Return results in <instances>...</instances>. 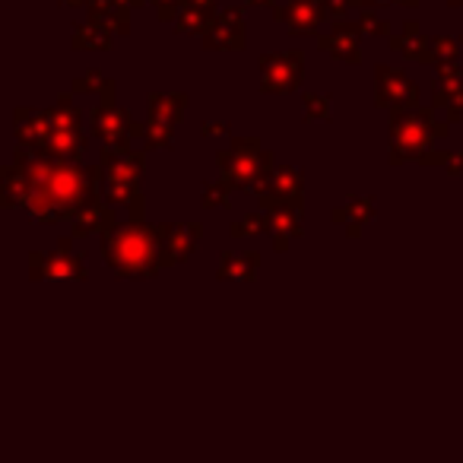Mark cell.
Wrapping results in <instances>:
<instances>
[{
	"label": "cell",
	"instance_id": "52a82bcc",
	"mask_svg": "<svg viewBox=\"0 0 463 463\" xmlns=\"http://www.w3.org/2000/svg\"><path fill=\"white\" fill-rule=\"evenodd\" d=\"M73 45L77 48H109V33L99 23H86L77 35H73Z\"/></svg>",
	"mask_w": 463,
	"mask_h": 463
},
{
	"label": "cell",
	"instance_id": "277c9868",
	"mask_svg": "<svg viewBox=\"0 0 463 463\" xmlns=\"http://www.w3.org/2000/svg\"><path fill=\"white\" fill-rule=\"evenodd\" d=\"M267 71V86L270 90H289L298 80V54H283V58H267L264 61Z\"/></svg>",
	"mask_w": 463,
	"mask_h": 463
},
{
	"label": "cell",
	"instance_id": "30bf717a",
	"mask_svg": "<svg viewBox=\"0 0 463 463\" xmlns=\"http://www.w3.org/2000/svg\"><path fill=\"white\" fill-rule=\"evenodd\" d=\"M83 4H90V0H61V7H83Z\"/></svg>",
	"mask_w": 463,
	"mask_h": 463
},
{
	"label": "cell",
	"instance_id": "8992f818",
	"mask_svg": "<svg viewBox=\"0 0 463 463\" xmlns=\"http://www.w3.org/2000/svg\"><path fill=\"white\" fill-rule=\"evenodd\" d=\"M393 48H400V52H410L412 58H419V61H429L431 58V52H422V48H431V42L419 39L416 23H410V26H406L403 39H393Z\"/></svg>",
	"mask_w": 463,
	"mask_h": 463
},
{
	"label": "cell",
	"instance_id": "8fae6325",
	"mask_svg": "<svg viewBox=\"0 0 463 463\" xmlns=\"http://www.w3.org/2000/svg\"><path fill=\"white\" fill-rule=\"evenodd\" d=\"M124 4H130V7H143L146 0H124Z\"/></svg>",
	"mask_w": 463,
	"mask_h": 463
},
{
	"label": "cell",
	"instance_id": "9a60e30c",
	"mask_svg": "<svg viewBox=\"0 0 463 463\" xmlns=\"http://www.w3.org/2000/svg\"><path fill=\"white\" fill-rule=\"evenodd\" d=\"M374 4H393V0H374Z\"/></svg>",
	"mask_w": 463,
	"mask_h": 463
},
{
	"label": "cell",
	"instance_id": "5bb4252c",
	"mask_svg": "<svg viewBox=\"0 0 463 463\" xmlns=\"http://www.w3.org/2000/svg\"><path fill=\"white\" fill-rule=\"evenodd\" d=\"M450 7H463V0H448Z\"/></svg>",
	"mask_w": 463,
	"mask_h": 463
},
{
	"label": "cell",
	"instance_id": "6da1fadb",
	"mask_svg": "<svg viewBox=\"0 0 463 463\" xmlns=\"http://www.w3.org/2000/svg\"><path fill=\"white\" fill-rule=\"evenodd\" d=\"M203 42L210 48H241L245 45V23L241 10H222L210 26L203 29Z\"/></svg>",
	"mask_w": 463,
	"mask_h": 463
},
{
	"label": "cell",
	"instance_id": "ba28073f",
	"mask_svg": "<svg viewBox=\"0 0 463 463\" xmlns=\"http://www.w3.org/2000/svg\"><path fill=\"white\" fill-rule=\"evenodd\" d=\"M359 29H362V33H372V35H387V23L378 20V16H374L372 10H365V14H362Z\"/></svg>",
	"mask_w": 463,
	"mask_h": 463
},
{
	"label": "cell",
	"instance_id": "7c38bea8",
	"mask_svg": "<svg viewBox=\"0 0 463 463\" xmlns=\"http://www.w3.org/2000/svg\"><path fill=\"white\" fill-rule=\"evenodd\" d=\"M400 4H403V7H419V0H400Z\"/></svg>",
	"mask_w": 463,
	"mask_h": 463
},
{
	"label": "cell",
	"instance_id": "5b68a950",
	"mask_svg": "<svg viewBox=\"0 0 463 463\" xmlns=\"http://www.w3.org/2000/svg\"><path fill=\"white\" fill-rule=\"evenodd\" d=\"M359 29V26H355ZM353 26H336L334 35H327V39H321V48H327V52H334L336 58L343 61H359V35H355Z\"/></svg>",
	"mask_w": 463,
	"mask_h": 463
},
{
	"label": "cell",
	"instance_id": "3957f363",
	"mask_svg": "<svg viewBox=\"0 0 463 463\" xmlns=\"http://www.w3.org/2000/svg\"><path fill=\"white\" fill-rule=\"evenodd\" d=\"M86 7H90V23L128 33V4L124 0H90Z\"/></svg>",
	"mask_w": 463,
	"mask_h": 463
},
{
	"label": "cell",
	"instance_id": "7a4b0ae2",
	"mask_svg": "<svg viewBox=\"0 0 463 463\" xmlns=\"http://www.w3.org/2000/svg\"><path fill=\"white\" fill-rule=\"evenodd\" d=\"M277 16H283L289 23V33L292 35H308L317 29L324 16V7L321 4H311V0H292L286 10H277Z\"/></svg>",
	"mask_w": 463,
	"mask_h": 463
},
{
	"label": "cell",
	"instance_id": "4fadbf2b",
	"mask_svg": "<svg viewBox=\"0 0 463 463\" xmlns=\"http://www.w3.org/2000/svg\"><path fill=\"white\" fill-rule=\"evenodd\" d=\"M251 4H264V7H273V0H251Z\"/></svg>",
	"mask_w": 463,
	"mask_h": 463
},
{
	"label": "cell",
	"instance_id": "9c48e42d",
	"mask_svg": "<svg viewBox=\"0 0 463 463\" xmlns=\"http://www.w3.org/2000/svg\"><path fill=\"white\" fill-rule=\"evenodd\" d=\"M321 7H324V14H330V16H336V20H343V16H346V10L353 7V4H349V0H324Z\"/></svg>",
	"mask_w": 463,
	"mask_h": 463
}]
</instances>
